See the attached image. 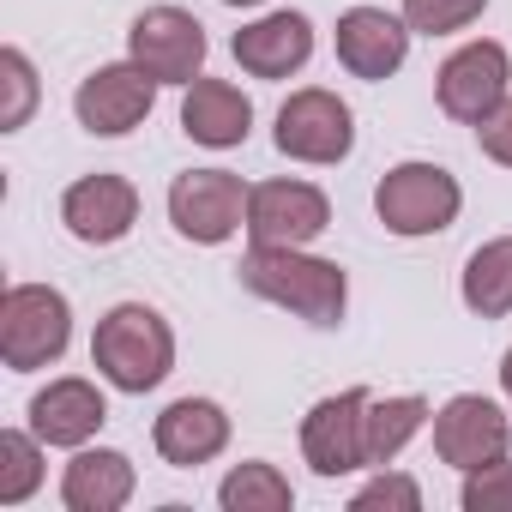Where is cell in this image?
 Here are the masks:
<instances>
[{
  "label": "cell",
  "instance_id": "6da1fadb",
  "mask_svg": "<svg viewBox=\"0 0 512 512\" xmlns=\"http://www.w3.org/2000/svg\"><path fill=\"white\" fill-rule=\"evenodd\" d=\"M241 290L260 296L320 332L344 326L350 314V278L338 260H326V253H308V247H247L241 253Z\"/></svg>",
  "mask_w": 512,
  "mask_h": 512
},
{
  "label": "cell",
  "instance_id": "7a4b0ae2",
  "mask_svg": "<svg viewBox=\"0 0 512 512\" xmlns=\"http://www.w3.org/2000/svg\"><path fill=\"white\" fill-rule=\"evenodd\" d=\"M91 368L103 386L127 392V398H145L169 380L175 368V332L169 320L151 308V302H115L97 332H91Z\"/></svg>",
  "mask_w": 512,
  "mask_h": 512
},
{
  "label": "cell",
  "instance_id": "3957f363",
  "mask_svg": "<svg viewBox=\"0 0 512 512\" xmlns=\"http://www.w3.org/2000/svg\"><path fill=\"white\" fill-rule=\"evenodd\" d=\"M458 211H464L458 175L440 169V163H422V157L392 163V169L380 175V187H374V217H380V229L398 235V241L446 235V229L458 223Z\"/></svg>",
  "mask_w": 512,
  "mask_h": 512
},
{
  "label": "cell",
  "instance_id": "277c9868",
  "mask_svg": "<svg viewBox=\"0 0 512 512\" xmlns=\"http://www.w3.org/2000/svg\"><path fill=\"white\" fill-rule=\"evenodd\" d=\"M73 344V302L55 284H7L0 296V362L13 374L55 368Z\"/></svg>",
  "mask_w": 512,
  "mask_h": 512
},
{
  "label": "cell",
  "instance_id": "5b68a950",
  "mask_svg": "<svg viewBox=\"0 0 512 512\" xmlns=\"http://www.w3.org/2000/svg\"><path fill=\"white\" fill-rule=\"evenodd\" d=\"M272 145L290 157V163H308V169H332L356 151V115L338 91L326 85H302L284 97L278 109V127H272Z\"/></svg>",
  "mask_w": 512,
  "mask_h": 512
},
{
  "label": "cell",
  "instance_id": "8992f818",
  "mask_svg": "<svg viewBox=\"0 0 512 512\" xmlns=\"http://www.w3.org/2000/svg\"><path fill=\"white\" fill-rule=\"evenodd\" d=\"M506 97H512V55L494 37H476V43L452 49L434 73V103L458 127H482Z\"/></svg>",
  "mask_w": 512,
  "mask_h": 512
},
{
  "label": "cell",
  "instance_id": "52a82bcc",
  "mask_svg": "<svg viewBox=\"0 0 512 512\" xmlns=\"http://www.w3.org/2000/svg\"><path fill=\"white\" fill-rule=\"evenodd\" d=\"M247 199L253 187L229 169H187L169 181V223L193 247H223L247 229Z\"/></svg>",
  "mask_w": 512,
  "mask_h": 512
},
{
  "label": "cell",
  "instance_id": "ba28073f",
  "mask_svg": "<svg viewBox=\"0 0 512 512\" xmlns=\"http://www.w3.org/2000/svg\"><path fill=\"white\" fill-rule=\"evenodd\" d=\"M205 55H211V37L187 7H145L127 25V61H139L157 85L187 91L205 73Z\"/></svg>",
  "mask_w": 512,
  "mask_h": 512
},
{
  "label": "cell",
  "instance_id": "9c48e42d",
  "mask_svg": "<svg viewBox=\"0 0 512 512\" xmlns=\"http://www.w3.org/2000/svg\"><path fill=\"white\" fill-rule=\"evenodd\" d=\"M151 109H157V79L139 61H109L85 73L73 91V115L91 139H127L133 127L151 121Z\"/></svg>",
  "mask_w": 512,
  "mask_h": 512
},
{
  "label": "cell",
  "instance_id": "30bf717a",
  "mask_svg": "<svg viewBox=\"0 0 512 512\" xmlns=\"http://www.w3.org/2000/svg\"><path fill=\"white\" fill-rule=\"evenodd\" d=\"M332 229V199L314 181H260L247 199V241L253 247H314Z\"/></svg>",
  "mask_w": 512,
  "mask_h": 512
},
{
  "label": "cell",
  "instance_id": "8fae6325",
  "mask_svg": "<svg viewBox=\"0 0 512 512\" xmlns=\"http://www.w3.org/2000/svg\"><path fill=\"white\" fill-rule=\"evenodd\" d=\"M368 386H344L332 398H320L308 416H302V458L314 476L338 482L350 470H368V446H362V428H368Z\"/></svg>",
  "mask_w": 512,
  "mask_h": 512
},
{
  "label": "cell",
  "instance_id": "7c38bea8",
  "mask_svg": "<svg viewBox=\"0 0 512 512\" xmlns=\"http://www.w3.org/2000/svg\"><path fill=\"white\" fill-rule=\"evenodd\" d=\"M434 452L458 476L482 470V464H494V458L512 452V416L494 398H482V392H458V398H446L434 410Z\"/></svg>",
  "mask_w": 512,
  "mask_h": 512
},
{
  "label": "cell",
  "instance_id": "4fadbf2b",
  "mask_svg": "<svg viewBox=\"0 0 512 512\" xmlns=\"http://www.w3.org/2000/svg\"><path fill=\"white\" fill-rule=\"evenodd\" d=\"M410 25H404V13H386V7H350V13H338V31H332V49H338V67L350 73V79H368V85H380V79H392L404 61H410Z\"/></svg>",
  "mask_w": 512,
  "mask_h": 512
},
{
  "label": "cell",
  "instance_id": "5bb4252c",
  "mask_svg": "<svg viewBox=\"0 0 512 512\" xmlns=\"http://www.w3.org/2000/svg\"><path fill=\"white\" fill-rule=\"evenodd\" d=\"M61 223H67V235L85 241V247H115V241H127L133 223H139V187H133L127 175H109V169L79 175V181L61 193Z\"/></svg>",
  "mask_w": 512,
  "mask_h": 512
},
{
  "label": "cell",
  "instance_id": "9a60e30c",
  "mask_svg": "<svg viewBox=\"0 0 512 512\" xmlns=\"http://www.w3.org/2000/svg\"><path fill=\"white\" fill-rule=\"evenodd\" d=\"M229 55H235V67L247 79H290V73H302L314 61V19L308 13H290V7L260 13L253 25L235 31Z\"/></svg>",
  "mask_w": 512,
  "mask_h": 512
},
{
  "label": "cell",
  "instance_id": "2e32d148",
  "mask_svg": "<svg viewBox=\"0 0 512 512\" xmlns=\"http://www.w3.org/2000/svg\"><path fill=\"white\" fill-rule=\"evenodd\" d=\"M31 428L49 440V446H61V452H79V446H91L97 434H103V422H109V398H103V386L97 380H79V374H61V380H49L37 398H31Z\"/></svg>",
  "mask_w": 512,
  "mask_h": 512
},
{
  "label": "cell",
  "instance_id": "e0dca14e",
  "mask_svg": "<svg viewBox=\"0 0 512 512\" xmlns=\"http://www.w3.org/2000/svg\"><path fill=\"white\" fill-rule=\"evenodd\" d=\"M151 446L163 464L175 470H199L229 446V410L217 398H175L163 404V416L151 422Z\"/></svg>",
  "mask_w": 512,
  "mask_h": 512
},
{
  "label": "cell",
  "instance_id": "ac0fdd59",
  "mask_svg": "<svg viewBox=\"0 0 512 512\" xmlns=\"http://www.w3.org/2000/svg\"><path fill=\"white\" fill-rule=\"evenodd\" d=\"M181 133L193 139V145H205V151H235V145H247V133H253V103H247V91L241 85H229V79H193L187 85V97H181Z\"/></svg>",
  "mask_w": 512,
  "mask_h": 512
},
{
  "label": "cell",
  "instance_id": "d6986e66",
  "mask_svg": "<svg viewBox=\"0 0 512 512\" xmlns=\"http://www.w3.org/2000/svg\"><path fill=\"white\" fill-rule=\"evenodd\" d=\"M139 488V470L115 446H79L73 464L61 470V500L67 512H121Z\"/></svg>",
  "mask_w": 512,
  "mask_h": 512
},
{
  "label": "cell",
  "instance_id": "ffe728a7",
  "mask_svg": "<svg viewBox=\"0 0 512 512\" xmlns=\"http://www.w3.org/2000/svg\"><path fill=\"white\" fill-rule=\"evenodd\" d=\"M458 296L476 320H506L512 314V235H494L482 241L470 260H464V278H458Z\"/></svg>",
  "mask_w": 512,
  "mask_h": 512
},
{
  "label": "cell",
  "instance_id": "44dd1931",
  "mask_svg": "<svg viewBox=\"0 0 512 512\" xmlns=\"http://www.w3.org/2000/svg\"><path fill=\"white\" fill-rule=\"evenodd\" d=\"M422 428H434V404L416 398V392H398V398H368V428H362V446H368V470L392 464Z\"/></svg>",
  "mask_w": 512,
  "mask_h": 512
},
{
  "label": "cell",
  "instance_id": "7402d4cb",
  "mask_svg": "<svg viewBox=\"0 0 512 512\" xmlns=\"http://www.w3.org/2000/svg\"><path fill=\"white\" fill-rule=\"evenodd\" d=\"M217 506H223V512H290V506H296V488H290V476H284L278 464L247 458V464H235V470L217 482Z\"/></svg>",
  "mask_w": 512,
  "mask_h": 512
},
{
  "label": "cell",
  "instance_id": "603a6c76",
  "mask_svg": "<svg viewBox=\"0 0 512 512\" xmlns=\"http://www.w3.org/2000/svg\"><path fill=\"white\" fill-rule=\"evenodd\" d=\"M43 446L37 428H0V506H25L43 488Z\"/></svg>",
  "mask_w": 512,
  "mask_h": 512
},
{
  "label": "cell",
  "instance_id": "cb8c5ba5",
  "mask_svg": "<svg viewBox=\"0 0 512 512\" xmlns=\"http://www.w3.org/2000/svg\"><path fill=\"white\" fill-rule=\"evenodd\" d=\"M37 67H31V55L25 49H0V133H19L25 121H31V109H37Z\"/></svg>",
  "mask_w": 512,
  "mask_h": 512
},
{
  "label": "cell",
  "instance_id": "d4e9b609",
  "mask_svg": "<svg viewBox=\"0 0 512 512\" xmlns=\"http://www.w3.org/2000/svg\"><path fill=\"white\" fill-rule=\"evenodd\" d=\"M488 13V0H404V25L416 37H458Z\"/></svg>",
  "mask_w": 512,
  "mask_h": 512
},
{
  "label": "cell",
  "instance_id": "484cf974",
  "mask_svg": "<svg viewBox=\"0 0 512 512\" xmlns=\"http://www.w3.org/2000/svg\"><path fill=\"white\" fill-rule=\"evenodd\" d=\"M350 512H422V482L380 464V470L350 494Z\"/></svg>",
  "mask_w": 512,
  "mask_h": 512
},
{
  "label": "cell",
  "instance_id": "4316f807",
  "mask_svg": "<svg viewBox=\"0 0 512 512\" xmlns=\"http://www.w3.org/2000/svg\"><path fill=\"white\" fill-rule=\"evenodd\" d=\"M458 506L464 512H512V452L494 458V464H482V470H464Z\"/></svg>",
  "mask_w": 512,
  "mask_h": 512
},
{
  "label": "cell",
  "instance_id": "83f0119b",
  "mask_svg": "<svg viewBox=\"0 0 512 512\" xmlns=\"http://www.w3.org/2000/svg\"><path fill=\"white\" fill-rule=\"evenodd\" d=\"M476 145H482V157L488 163H500V169H512V97L476 127Z\"/></svg>",
  "mask_w": 512,
  "mask_h": 512
},
{
  "label": "cell",
  "instance_id": "f1b7e54d",
  "mask_svg": "<svg viewBox=\"0 0 512 512\" xmlns=\"http://www.w3.org/2000/svg\"><path fill=\"white\" fill-rule=\"evenodd\" d=\"M500 392H506V398H512V350H506V356H500Z\"/></svg>",
  "mask_w": 512,
  "mask_h": 512
},
{
  "label": "cell",
  "instance_id": "f546056e",
  "mask_svg": "<svg viewBox=\"0 0 512 512\" xmlns=\"http://www.w3.org/2000/svg\"><path fill=\"white\" fill-rule=\"evenodd\" d=\"M223 7H266V0H223Z\"/></svg>",
  "mask_w": 512,
  "mask_h": 512
}]
</instances>
